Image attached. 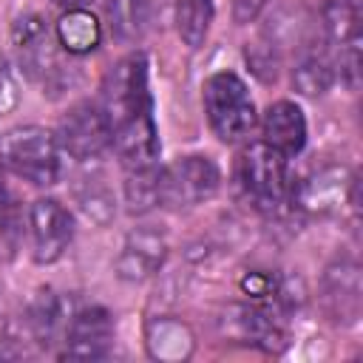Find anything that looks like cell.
I'll list each match as a JSON object with an SVG mask.
<instances>
[{
  "label": "cell",
  "instance_id": "1",
  "mask_svg": "<svg viewBox=\"0 0 363 363\" xmlns=\"http://www.w3.org/2000/svg\"><path fill=\"white\" fill-rule=\"evenodd\" d=\"M102 111L111 125V147L128 170L150 167L159 159V130L147 85L145 54L122 57L102 82Z\"/></svg>",
  "mask_w": 363,
  "mask_h": 363
},
{
  "label": "cell",
  "instance_id": "2",
  "mask_svg": "<svg viewBox=\"0 0 363 363\" xmlns=\"http://www.w3.org/2000/svg\"><path fill=\"white\" fill-rule=\"evenodd\" d=\"M0 164L37 187H51L62 176V147L51 130L20 125L0 136Z\"/></svg>",
  "mask_w": 363,
  "mask_h": 363
},
{
  "label": "cell",
  "instance_id": "3",
  "mask_svg": "<svg viewBox=\"0 0 363 363\" xmlns=\"http://www.w3.org/2000/svg\"><path fill=\"white\" fill-rule=\"evenodd\" d=\"M238 182L258 210L281 213L286 207H295V182L289 173V162L267 142H255L241 153Z\"/></svg>",
  "mask_w": 363,
  "mask_h": 363
},
{
  "label": "cell",
  "instance_id": "4",
  "mask_svg": "<svg viewBox=\"0 0 363 363\" xmlns=\"http://www.w3.org/2000/svg\"><path fill=\"white\" fill-rule=\"evenodd\" d=\"M204 111L213 133L221 142H238L255 125V105L244 79L233 71H218L204 82Z\"/></svg>",
  "mask_w": 363,
  "mask_h": 363
},
{
  "label": "cell",
  "instance_id": "5",
  "mask_svg": "<svg viewBox=\"0 0 363 363\" xmlns=\"http://www.w3.org/2000/svg\"><path fill=\"white\" fill-rule=\"evenodd\" d=\"M54 136L62 153L77 162L99 159L111 147V125L99 102H77L74 108H68Z\"/></svg>",
  "mask_w": 363,
  "mask_h": 363
},
{
  "label": "cell",
  "instance_id": "6",
  "mask_svg": "<svg viewBox=\"0 0 363 363\" xmlns=\"http://www.w3.org/2000/svg\"><path fill=\"white\" fill-rule=\"evenodd\" d=\"M11 43L17 60L28 79L40 85H51L60 77V57H57V37L48 31L40 14H23L11 26Z\"/></svg>",
  "mask_w": 363,
  "mask_h": 363
},
{
  "label": "cell",
  "instance_id": "7",
  "mask_svg": "<svg viewBox=\"0 0 363 363\" xmlns=\"http://www.w3.org/2000/svg\"><path fill=\"white\" fill-rule=\"evenodd\" d=\"M218 167L210 156L193 153L162 170V204L167 207H193L207 201L218 190Z\"/></svg>",
  "mask_w": 363,
  "mask_h": 363
},
{
  "label": "cell",
  "instance_id": "8",
  "mask_svg": "<svg viewBox=\"0 0 363 363\" xmlns=\"http://www.w3.org/2000/svg\"><path fill=\"white\" fill-rule=\"evenodd\" d=\"M28 235L34 261L54 264L74 238V218L57 199H37L28 210Z\"/></svg>",
  "mask_w": 363,
  "mask_h": 363
},
{
  "label": "cell",
  "instance_id": "9",
  "mask_svg": "<svg viewBox=\"0 0 363 363\" xmlns=\"http://www.w3.org/2000/svg\"><path fill=\"white\" fill-rule=\"evenodd\" d=\"M62 357L68 360H99L113 346V318L105 306L77 309L62 335Z\"/></svg>",
  "mask_w": 363,
  "mask_h": 363
},
{
  "label": "cell",
  "instance_id": "10",
  "mask_svg": "<svg viewBox=\"0 0 363 363\" xmlns=\"http://www.w3.org/2000/svg\"><path fill=\"white\" fill-rule=\"evenodd\" d=\"M164 255H167L164 235L153 227H136L122 244V252L116 258V275L122 281H145L162 267Z\"/></svg>",
  "mask_w": 363,
  "mask_h": 363
},
{
  "label": "cell",
  "instance_id": "11",
  "mask_svg": "<svg viewBox=\"0 0 363 363\" xmlns=\"http://www.w3.org/2000/svg\"><path fill=\"white\" fill-rule=\"evenodd\" d=\"M264 142L269 147H275L278 153H284L286 159L301 153L303 145H306V116H303V111L289 99H281V102L269 105L267 113H264Z\"/></svg>",
  "mask_w": 363,
  "mask_h": 363
},
{
  "label": "cell",
  "instance_id": "12",
  "mask_svg": "<svg viewBox=\"0 0 363 363\" xmlns=\"http://www.w3.org/2000/svg\"><path fill=\"white\" fill-rule=\"evenodd\" d=\"M323 301L332 320H354L360 312V272L354 261H337L326 269Z\"/></svg>",
  "mask_w": 363,
  "mask_h": 363
},
{
  "label": "cell",
  "instance_id": "13",
  "mask_svg": "<svg viewBox=\"0 0 363 363\" xmlns=\"http://www.w3.org/2000/svg\"><path fill=\"white\" fill-rule=\"evenodd\" d=\"M54 37L60 43L62 51L74 54V57H82V54H91L99 48L102 43V26L99 20L85 9H65V14L57 20L54 26Z\"/></svg>",
  "mask_w": 363,
  "mask_h": 363
},
{
  "label": "cell",
  "instance_id": "14",
  "mask_svg": "<svg viewBox=\"0 0 363 363\" xmlns=\"http://www.w3.org/2000/svg\"><path fill=\"white\" fill-rule=\"evenodd\" d=\"M105 14L119 43H136L150 28V0H105Z\"/></svg>",
  "mask_w": 363,
  "mask_h": 363
},
{
  "label": "cell",
  "instance_id": "15",
  "mask_svg": "<svg viewBox=\"0 0 363 363\" xmlns=\"http://www.w3.org/2000/svg\"><path fill=\"white\" fill-rule=\"evenodd\" d=\"M147 349L159 360H184L193 352V332L173 318H159L147 326Z\"/></svg>",
  "mask_w": 363,
  "mask_h": 363
},
{
  "label": "cell",
  "instance_id": "16",
  "mask_svg": "<svg viewBox=\"0 0 363 363\" xmlns=\"http://www.w3.org/2000/svg\"><path fill=\"white\" fill-rule=\"evenodd\" d=\"M26 320H28V329H31L34 340L43 343V346H51L60 335H65L71 318H65V312H62V301H60L57 295L43 292V295L31 303Z\"/></svg>",
  "mask_w": 363,
  "mask_h": 363
},
{
  "label": "cell",
  "instance_id": "17",
  "mask_svg": "<svg viewBox=\"0 0 363 363\" xmlns=\"http://www.w3.org/2000/svg\"><path fill=\"white\" fill-rule=\"evenodd\" d=\"M213 0H176V31L184 45L201 48L213 23Z\"/></svg>",
  "mask_w": 363,
  "mask_h": 363
},
{
  "label": "cell",
  "instance_id": "18",
  "mask_svg": "<svg viewBox=\"0 0 363 363\" xmlns=\"http://www.w3.org/2000/svg\"><path fill=\"white\" fill-rule=\"evenodd\" d=\"M335 62L323 51H309L298 60L292 71V82L303 96H320L335 82Z\"/></svg>",
  "mask_w": 363,
  "mask_h": 363
},
{
  "label": "cell",
  "instance_id": "19",
  "mask_svg": "<svg viewBox=\"0 0 363 363\" xmlns=\"http://www.w3.org/2000/svg\"><path fill=\"white\" fill-rule=\"evenodd\" d=\"M323 31L335 45H349L360 40V17L352 0H329L323 6Z\"/></svg>",
  "mask_w": 363,
  "mask_h": 363
},
{
  "label": "cell",
  "instance_id": "20",
  "mask_svg": "<svg viewBox=\"0 0 363 363\" xmlns=\"http://www.w3.org/2000/svg\"><path fill=\"white\" fill-rule=\"evenodd\" d=\"M125 199L133 213H145V210L162 204V170L156 164L128 170Z\"/></svg>",
  "mask_w": 363,
  "mask_h": 363
},
{
  "label": "cell",
  "instance_id": "21",
  "mask_svg": "<svg viewBox=\"0 0 363 363\" xmlns=\"http://www.w3.org/2000/svg\"><path fill=\"white\" fill-rule=\"evenodd\" d=\"M23 241V218L14 196L0 199V264L11 261Z\"/></svg>",
  "mask_w": 363,
  "mask_h": 363
},
{
  "label": "cell",
  "instance_id": "22",
  "mask_svg": "<svg viewBox=\"0 0 363 363\" xmlns=\"http://www.w3.org/2000/svg\"><path fill=\"white\" fill-rule=\"evenodd\" d=\"M241 292L250 298V301H275L281 286H278V278L264 272V269H252L241 278Z\"/></svg>",
  "mask_w": 363,
  "mask_h": 363
},
{
  "label": "cell",
  "instance_id": "23",
  "mask_svg": "<svg viewBox=\"0 0 363 363\" xmlns=\"http://www.w3.org/2000/svg\"><path fill=\"white\" fill-rule=\"evenodd\" d=\"M20 102V85H17V77L11 71V62L9 57L0 51V116L11 113Z\"/></svg>",
  "mask_w": 363,
  "mask_h": 363
},
{
  "label": "cell",
  "instance_id": "24",
  "mask_svg": "<svg viewBox=\"0 0 363 363\" xmlns=\"http://www.w3.org/2000/svg\"><path fill=\"white\" fill-rule=\"evenodd\" d=\"M264 6H267V0H233V17H235V23H252L261 11H264Z\"/></svg>",
  "mask_w": 363,
  "mask_h": 363
},
{
  "label": "cell",
  "instance_id": "25",
  "mask_svg": "<svg viewBox=\"0 0 363 363\" xmlns=\"http://www.w3.org/2000/svg\"><path fill=\"white\" fill-rule=\"evenodd\" d=\"M54 6H62V9H79V6H85V3H91V0H51Z\"/></svg>",
  "mask_w": 363,
  "mask_h": 363
},
{
  "label": "cell",
  "instance_id": "26",
  "mask_svg": "<svg viewBox=\"0 0 363 363\" xmlns=\"http://www.w3.org/2000/svg\"><path fill=\"white\" fill-rule=\"evenodd\" d=\"M6 196H11V190L6 187V179H3V164H0V199H6Z\"/></svg>",
  "mask_w": 363,
  "mask_h": 363
}]
</instances>
